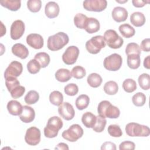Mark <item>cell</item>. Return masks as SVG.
<instances>
[{
  "label": "cell",
  "mask_w": 150,
  "mask_h": 150,
  "mask_svg": "<svg viewBox=\"0 0 150 150\" xmlns=\"http://www.w3.org/2000/svg\"><path fill=\"white\" fill-rule=\"evenodd\" d=\"M69 41L68 35L62 32L50 36L47 39V48L52 51H57L62 49Z\"/></svg>",
  "instance_id": "obj_1"
},
{
  "label": "cell",
  "mask_w": 150,
  "mask_h": 150,
  "mask_svg": "<svg viewBox=\"0 0 150 150\" xmlns=\"http://www.w3.org/2000/svg\"><path fill=\"white\" fill-rule=\"evenodd\" d=\"M97 111L99 115L108 118H117L120 115L119 108L111 104L107 100L101 101L98 105Z\"/></svg>",
  "instance_id": "obj_2"
},
{
  "label": "cell",
  "mask_w": 150,
  "mask_h": 150,
  "mask_svg": "<svg viewBox=\"0 0 150 150\" xmlns=\"http://www.w3.org/2000/svg\"><path fill=\"white\" fill-rule=\"evenodd\" d=\"M63 125V121L59 117L57 116L50 117L44 128L45 136L49 138L56 137L58 134L59 131L62 128Z\"/></svg>",
  "instance_id": "obj_3"
},
{
  "label": "cell",
  "mask_w": 150,
  "mask_h": 150,
  "mask_svg": "<svg viewBox=\"0 0 150 150\" xmlns=\"http://www.w3.org/2000/svg\"><path fill=\"white\" fill-rule=\"evenodd\" d=\"M125 132L129 137H148L150 134L148 127L135 122H130L125 126Z\"/></svg>",
  "instance_id": "obj_4"
},
{
  "label": "cell",
  "mask_w": 150,
  "mask_h": 150,
  "mask_svg": "<svg viewBox=\"0 0 150 150\" xmlns=\"http://www.w3.org/2000/svg\"><path fill=\"white\" fill-rule=\"evenodd\" d=\"M103 38L108 46L112 49H119L124 43L123 39L113 29L107 30L104 32Z\"/></svg>",
  "instance_id": "obj_5"
},
{
  "label": "cell",
  "mask_w": 150,
  "mask_h": 150,
  "mask_svg": "<svg viewBox=\"0 0 150 150\" xmlns=\"http://www.w3.org/2000/svg\"><path fill=\"white\" fill-rule=\"evenodd\" d=\"M105 46V42L103 36L97 35L91 38L86 43V48L91 54H97L101 49Z\"/></svg>",
  "instance_id": "obj_6"
},
{
  "label": "cell",
  "mask_w": 150,
  "mask_h": 150,
  "mask_svg": "<svg viewBox=\"0 0 150 150\" xmlns=\"http://www.w3.org/2000/svg\"><path fill=\"white\" fill-rule=\"evenodd\" d=\"M84 131L81 126L75 124L71 125L69 129L64 130L62 134V137L70 142H76L83 135Z\"/></svg>",
  "instance_id": "obj_7"
},
{
  "label": "cell",
  "mask_w": 150,
  "mask_h": 150,
  "mask_svg": "<svg viewBox=\"0 0 150 150\" xmlns=\"http://www.w3.org/2000/svg\"><path fill=\"white\" fill-rule=\"evenodd\" d=\"M122 63V57L117 53H113L104 59L103 64L104 68L107 70L115 71L121 68Z\"/></svg>",
  "instance_id": "obj_8"
},
{
  "label": "cell",
  "mask_w": 150,
  "mask_h": 150,
  "mask_svg": "<svg viewBox=\"0 0 150 150\" xmlns=\"http://www.w3.org/2000/svg\"><path fill=\"white\" fill-rule=\"evenodd\" d=\"M40 136L41 133L40 129L36 127H31L26 130L25 141L28 145L35 146L40 142Z\"/></svg>",
  "instance_id": "obj_9"
},
{
  "label": "cell",
  "mask_w": 150,
  "mask_h": 150,
  "mask_svg": "<svg viewBox=\"0 0 150 150\" xmlns=\"http://www.w3.org/2000/svg\"><path fill=\"white\" fill-rule=\"evenodd\" d=\"M83 8L88 11L101 12L107 6V2L105 0H86L83 2Z\"/></svg>",
  "instance_id": "obj_10"
},
{
  "label": "cell",
  "mask_w": 150,
  "mask_h": 150,
  "mask_svg": "<svg viewBox=\"0 0 150 150\" xmlns=\"http://www.w3.org/2000/svg\"><path fill=\"white\" fill-rule=\"evenodd\" d=\"M79 54V49L76 46H69L62 55L63 62L67 65L73 64L76 63Z\"/></svg>",
  "instance_id": "obj_11"
},
{
  "label": "cell",
  "mask_w": 150,
  "mask_h": 150,
  "mask_svg": "<svg viewBox=\"0 0 150 150\" xmlns=\"http://www.w3.org/2000/svg\"><path fill=\"white\" fill-rule=\"evenodd\" d=\"M23 67L21 63L18 61H12L6 69L4 73L5 79L9 77H15L19 76L22 73Z\"/></svg>",
  "instance_id": "obj_12"
},
{
  "label": "cell",
  "mask_w": 150,
  "mask_h": 150,
  "mask_svg": "<svg viewBox=\"0 0 150 150\" xmlns=\"http://www.w3.org/2000/svg\"><path fill=\"white\" fill-rule=\"evenodd\" d=\"M25 26L21 20H16L11 25L10 35L13 40H18L21 38L25 32Z\"/></svg>",
  "instance_id": "obj_13"
},
{
  "label": "cell",
  "mask_w": 150,
  "mask_h": 150,
  "mask_svg": "<svg viewBox=\"0 0 150 150\" xmlns=\"http://www.w3.org/2000/svg\"><path fill=\"white\" fill-rule=\"evenodd\" d=\"M58 113L61 117L67 121L72 120L75 115L73 107L68 102L63 103L59 106Z\"/></svg>",
  "instance_id": "obj_14"
},
{
  "label": "cell",
  "mask_w": 150,
  "mask_h": 150,
  "mask_svg": "<svg viewBox=\"0 0 150 150\" xmlns=\"http://www.w3.org/2000/svg\"><path fill=\"white\" fill-rule=\"evenodd\" d=\"M26 43L32 48L40 49L43 46L44 40L40 35L37 33H30L26 37Z\"/></svg>",
  "instance_id": "obj_15"
},
{
  "label": "cell",
  "mask_w": 150,
  "mask_h": 150,
  "mask_svg": "<svg viewBox=\"0 0 150 150\" xmlns=\"http://www.w3.org/2000/svg\"><path fill=\"white\" fill-rule=\"evenodd\" d=\"M35 117V112L33 108L28 105H24L21 114L19 115L20 120L25 123H29L33 121Z\"/></svg>",
  "instance_id": "obj_16"
},
{
  "label": "cell",
  "mask_w": 150,
  "mask_h": 150,
  "mask_svg": "<svg viewBox=\"0 0 150 150\" xmlns=\"http://www.w3.org/2000/svg\"><path fill=\"white\" fill-rule=\"evenodd\" d=\"M59 6L55 2H49L45 5V15L49 18H54L57 17L59 13Z\"/></svg>",
  "instance_id": "obj_17"
},
{
  "label": "cell",
  "mask_w": 150,
  "mask_h": 150,
  "mask_svg": "<svg viewBox=\"0 0 150 150\" xmlns=\"http://www.w3.org/2000/svg\"><path fill=\"white\" fill-rule=\"evenodd\" d=\"M128 15L127 9L123 7L116 6L112 11V19L117 22H121L126 21Z\"/></svg>",
  "instance_id": "obj_18"
},
{
  "label": "cell",
  "mask_w": 150,
  "mask_h": 150,
  "mask_svg": "<svg viewBox=\"0 0 150 150\" xmlns=\"http://www.w3.org/2000/svg\"><path fill=\"white\" fill-rule=\"evenodd\" d=\"M12 53L21 59H26L29 54V50L27 47L22 43H16L12 47Z\"/></svg>",
  "instance_id": "obj_19"
},
{
  "label": "cell",
  "mask_w": 150,
  "mask_h": 150,
  "mask_svg": "<svg viewBox=\"0 0 150 150\" xmlns=\"http://www.w3.org/2000/svg\"><path fill=\"white\" fill-rule=\"evenodd\" d=\"M100 24L99 21L94 18H88L85 25L84 29L88 33H93L100 30Z\"/></svg>",
  "instance_id": "obj_20"
},
{
  "label": "cell",
  "mask_w": 150,
  "mask_h": 150,
  "mask_svg": "<svg viewBox=\"0 0 150 150\" xmlns=\"http://www.w3.org/2000/svg\"><path fill=\"white\" fill-rule=\"evenodd\" d=\"M7 110L12 115H19L23 110L21 104L16 100H11L7 104Z\"/></svg>",
  "instance_id": "obj_21"
},
{
  "label": "cell",
  "mask_w": 150,
  "mask_h": 150,
  "mask_svg": "<svg viewBox=\"0 0 150 150\" xmlns=\"http://www.w3.org/2000/svg\"><path fill=\"white\" fill-rule=\"evenodd\" d=\"M97 117L90 112H84L81 117V122L83 125L88 128H92L96 124Z\"/></svg>",
  "instance_id": "obj_22"
},
{
  "label": "cell",
  "mask_w": 150,
  "mask_h": 150,
  "mask_svg": "<svg viewBox=\"0 0 150 150\" xmlns=\"http://www.w3.org/2000/svg\"><path fill=\"white\" fill-rule=\"evenodd\" d=\"M145 17L144 15L140 12H135L130 16L131 23L136 27H140L145 23Z\"/></svg>",
  "instance_id": "obj_23"
},
{
  "label": "cell",
  "mask_w": 150,
  "mask_h": 150,
  "mask_svg": "<svg viewBox=\"0 0 150 150\" xmlns=\"http://www.w3.org/2000/svg\"><path fill=\"white\" fill-rule=\"evenodd\" d=\"M72 76L70 71L66 69H60L55 73V77L58 81L66 82L70 80Z\"/></svg>",
  "instance_id": "obj_24"
},
{
  "label": "cell",
  "mask_w": 150,
  "mask_h": 150,
  "mask_svg": "<svg viewBox=\"0 0 150 150\" xmlns=\"http://www.w3.org/2000/svg\"><path fill=\"white\" fill-rule=\"evenodd\" d=\"M0 4L2 6L12 11H18L21 6V1L19 0H2Z\"/></svg>",
  "instance_id": "obj_25"
},
{
  "label": "cell",
  "mask_w": 150,
  "mask_h": 150,
  "mask_svg": "<svg viewBox=\"0 0 150 150\" xmlns=\"http://www.w3.org/2000/svg\"><path fill=\"white\" fill-rule=\"evenodd\" d=\"M87 81L90 86L93 88H97L101 84L103 79L100 74L93 73L88 76Z\"/></svg>",
  "instance_id": "obj_26"
},
{
  "label": "cell",
  "mask_w": 150,
  "mask_h": 150,
  "mask_svg": "<svg viewBox=\"0 0 150 150\" xmlns=\"http://www.w3.org/2000/svg\"><path fill=\"white\" fill-rule=\"evenodd\" d=\"M140 54H131L127 56V65L130 69H138L140 66Z\"/></svg>",
  "instance_id": "obj_27"
},
{
  "label": "cell",
  "mask_w": 150,
  "mask_h": 150,
  "mask_svg": "<svg viewBox=\"0 0 150 150\" xmlns=\"http://www.w3.org/2000/svg\"><path fill=\"white\" fill-rule=\"evenodd\" d=\"M119 31L121 34L125 38L132 37L135 33L134 28L128 23L122 24L119 26Z\"/></svg>",
  "instance_id": "obj_28"
},
{
  "label": "cell",
  "mask_w": 150,
  "mask_h": 150,
  "mask_svg": "<svg viewBox=\"0 0 150 150\" xmlns=\"http://www.w3.org/2000/svg\"><path fill=\"white\" fill-rule=\"evenodd\" d=\"M90 102V98L87 95H80L76 100V106L79 110H83L86 108Z\"/></svg>",
  "instance_id": "obj_29"
},
{
  "label": "cell",
  "mask_w": 150,
  "mask_h": 150,
  "mask_svg": "<svg viewBox=\"0 0 150 150\" xmlns=\"http://www.w3.org/2000/svg\"><path fill=\"white\" fill-rule=\"evenodd\" d=\"M35 59L39 63L41 67L42 68L47 67L50 61L49 55L45 52L38 53L35 56Z\"/></svg>",
  "instance_id": "obj_30"
},
{
  "label": "cell",
  "mask_w": 150,
  "mask_h": 150,
  "mask_svg": "<svg viewBox=\"0 0 150 150\" xmlns=\"http://www.w3.org/2000/svg\"><path fill=\"white\" fill-rule=\"evenodd\" d=\"M49 101L53 105L59 106L63 103V96L59 91H53L49 95Z\"/></svg>",
  "instance_id": "obj_31"
},
{
  "label": "cell",
  "mask_w": 150,
  "mask_h": 150,
  "mask_svg": "<svg viewBox=\"0 0 150 150\" xmlns=\"http://www.w3.org/2000/svg\"><path fill=\"white\" fill-rule=\"evenodd\" d=\"M104 91L108 95H114L118 91V86L114 81H108L104 86Z\"/></svg>",
  "instance_id": "obj_32"
},
{
  "label": "cell",
  "mask_w": 150,
  "mask_h": 150,
  "mask_svg": "<svg viewBox=\"0 0 150 150\" xmlns=\"http://www.w3.org/2000/svg\"><path fill=\"white\" fill-rule=\"evenodd\" d=\"M96 117V122L95 125L93 127V129L96 132H101L104 130L107 123V120L105 117L100 115H98Z\"/></svg>",
  "instance_id": "obj_33"
},
{
  "label": "cell",
  "mask_w": 150,
  "mask_h": 150,
  "mask_svg": "<svg viewBox=\"0 0 150 150\" xmlns=\"http://www.w3.org/2000/svg\"><path fill=\"white\" fill-rule=\"evenodd\" d=\"M138 83L140 87L145 90H148L150 88V77L147 73H142L138 77Z\"/></svg>",
  "instance_id": "obj_34"
},
{
  "label": "cell",
  "mask_w": 150,
  "mask_h": 150,
  "mask_svg": "<svg viewBox=\"0 0 150 150\" xmlns=\"http://www.w3.org/2000/svg\"><path fill=\"white\" fill-rule=\"evenodd\" d=\"M39 99V93L35 90L29 91L25 96L24 100L27 104L30 105L35 104Z\"/></svg>",
  "instance_id": "obj_35"
},
{
  "label": "cell",
  "mask_w": 150,
  "mask_h": 150,
  "mask_svg": "<svg viewBox=\"0 0 150 150\" xmlns=\"http://www.w3.org/2000/svg\"><path fill=\"white\" fill-rule=\"evenodd\" d=\"M87 16L83 13H77L74 17V23L75 26L79 29H84L86 21L87 19Z\"/></svg>",
  "instance_id": "obj_36"
},
{
  "label": "cell",
  "mask_w": 150,
  "mask_h": 150,
  "mask_svg": "<svg viewBox=\"0 0 150 150\" xmlns=\"http://www.w3.org/2000/svg\"><path fill=\"white\" fill-rule=\"evenodd\" d=\"M122 88L127 93H132L137 88V83L132 79H127L122 83Z\"/></svg>",
  "instance_id": "obj_37"
},
{
  "label": "cell",
  "mask_w": 150,
  "mask_h": 150,
  "mask_svg": "<svg viewBox=\"0 0 150 150\" xmlns=\"http://www.w3.org/2000/svg\"><path fill=\"white\" fill-rule=\"evenodd\" d=\"M132 103L137 107L143 106L146 101L145 95L141 92L137 93L132 97Z\"/></svg>",
  "instance_id": "obj_38"
},
{
  "label": "cell",
  "mask_w": 150,
  "mask_h": 150,
  "mask_svg": "<svg viewBox=\"0 0 150 150\" xmlns=\"http://www.w3.org/2000/svg\"><path fill=\"white\" fill-rule=\"evenodd\" d=\"M71 74L74 78L76 79H81L86 76V71L85 69L82 66H76L72 69Z\"/></svg>",
  "instance_id": "obj_39"
},
{
  "label": "cell",
  "mask_w": 150,
  "mask_h": 150,
  "mask_svg": "<svg viewBox=\"0 0 150 150\" xmlns=\"http://www.w3.org/2000/svg\"><path fill=\"white\" fill-rule=\"evenodd\" d=\"M40 64L35 59L30 60L27 64V69L31 74H36L40 71Z\"/></svg>",
  "instance_id": "obj_40"
},
{
  "label": "cell",
  "mask_w": 150,
  "mask_h": 150,
  "mask_svg": "<svg viewBox=\"0 0 150 150\" xmlns=\"http://www.w3.org/2000/svg\"><path fill=\"white\" fill-rule=\"evenodd\" d=\"M141 50L139 46L136 43H128L125 48V53L128 56L131 54H140Z\"/></svg>",
  "instance_id": "obj_41"
},
{
  "label": "cell",
  "mask_w": 150,
  "mask_h": 150,
  "mask_svg": "<svg viewBox=\"0 0 150 150\" xmlns=\"http://www.w3.org/2000/svg\"><path fill=\"white\" fill-rule=\"evenodd\" d=\"M28 9L32 12H38L42 7V1L40 0H29L27 2Z\"/></svg>",
  "instance_id": "obj_42"
},
{
  "label": "cell",
  "mask_w": 150,
  "mask_h": 150,
  "mask_svg": "<svg viewBox=\"0 0 150 150\" xmlns=\"http://www.w3.org/2000/svg\"><path fill=\"white\" fill-rule=\"evenodd\" d=\"M108 132L113 137H120L122 135V132L120 126L116 124L110 125L108 127Z\"/></svg>",
  "instance_id": "obj_43"
},
{
  "label": "cell",
  "mask_w": 150,
  "mask_h": 150,
  "mask_svg": "<svg viewBox=\"0 0 150 150\" xmlns=\"http://www.w3.org/2000/svg\"><path fill=\"white\" fill-rule=\"evenodd\" d=\"M64 91L67 95L70 96H74L77 94L79 91V88L76 84L70 83L64 87Z\"/></svg>",
  "instance_id": "obj_44"
},
{
  "label": "cell",
  "mask_w": 150,
  "mask_h": 150,
  "mask_svg": "<svg viewBox=\"0 0 150 150\" xmlns=\"http://www.w3.org/2000/svg\"><path fill=\"white\" fill-rule=\"evenodd\" d=\"M5 85L8 90L10 92L17 86H20V83L15 77H9L5 79Z\"/></svg>",
  "instance_id": "obj_45"
},
{
  "label": "cell",
  "mask_w": 150,
  "mask_h": 150,
  "mask_svg": "<svg viewBox=\"0 0 150 150\" xmlns=\"http://www.w3.org/2000/svg\"><path fill=\"white\" fill-rule=\"evenodd\" d=\"M25 92V88L22 86H18L10 91L11 96L13 98H18L22 97Z\"/></svg>",
  "instance_id": "obj_46"
},
{
  "label": "cell",
  "mask_w": 150,
  "mask_h": 150,
  "mask_svg": "<svg viewBox=\"0 0 150 150\" xmlns=\"http://www.w3.org/2000/svg\"><path fill=\"white\" fill-rule=\"evenodd\" d=\"M135 144L129 141H125L122 142L119 145V149L120 150H124V149H131L134 150L135 149Z\"/></svg>",
  "instance_id": "obj_47"
},
{
  "label": "cell",
  "mask_w": 150,
  "mask_h": 150,
  "mask_svg": "<svg viewBox=\"0 0 150 150\" xmlns=\"http://www.w3.org/2000/svg\"><path fill=\"white\" fill-rule=\"evenodd\" d=\"M140 49H142L144 52H148L150 50V39L149 38L145 39L142 40L141 45H140Z\"/></svg>",
  "instance_id": "obj_48"
},
{
  "label": "cell",
  "mask_w": 150,
  "mask_h": 150,
  "mask_svg": "<svg viewBox=\"0 0 150 150\" xmlns=\"http://www.w3.org/2000/svg\"><path fill=\"white\" fill-rule=\"evenodd\" d=\"M101 150H115L116 149V146L115 144H114L113 142L107 141L105 142L103 144L101 147Z\"/></svg>",
  "instance_id": "obj_49"
},
{
  "label": "cell",
  "mask_w": 150,
  "mask_h": 150,
  "mask_svg": "<svg viewBox=\"0 0 150 150\" xmlns=\"http://www.w3.org/2000/svg\"><path fill=\"white\" fill-rule=\"evenodd\" d=\"M148 2H149V1H141V0H132V3L133 5L137 8L143 7Z\"/></svg>",
  "instance_id": "obj_50"
},
{
  "label": "cell",
  "mask_w": 150,
  "mask_h": 150,
  "mask_svg": "<svg viewBox=\"0 0 150 150\" xmlns=\"http://www.w3.org/2000/svg\"><path fill=\"white\" fill-rule=\"evenodd\" d=\"M55 149H64V150H68L69 146L68 145L63 142H60L57 144V145L55 147Z\"/></svg>",
  "instance_id": "obj_51"
},
{
  "label": "cell",
  "mask_w": 150,
  "mask_h": 150,
  "mask_svg": "<svg viewBox=\"0 0 150 150\" xmlns=\"http://www.w3.org/2000/svg\"><path fill=\"white\" fill-rule=\"evenodd\" d=\"M149 57H150V56H148L146 57L145 58L144 61V66L145 68H146L147 69H149V68H150Z\"/></svg>",
  "instance_id": "obj_52"
}]
</instances>
